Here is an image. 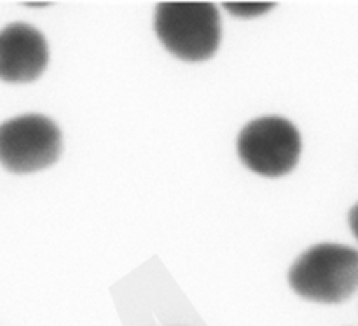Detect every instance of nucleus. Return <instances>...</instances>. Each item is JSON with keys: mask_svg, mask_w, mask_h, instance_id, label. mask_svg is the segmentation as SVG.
I'll return each mask as SVG.
<instances>
[{"mask_svg": "<svg viewBox=\"0 0 358 326\" xmlns=\"http://www.w3.org/2000/svg\"><path fill=\"white\" fill-rule=\"evenodd\" d=\"M49 61L44 35L27 23L7 24L0 30V80L31 82Z\"/></svg>", "mask_w": 358, "mask_h": 326, "instance_id": "39448f33", "label": "nucleus"}, {"mask_svg": "<svg viewBox=\"0 0 358 326\" xmlns=\"http://www.w3.org/2000/svg\"><path fill=\"white\" fill-rule=\"evenodd\" d=\"M62 154V133L51 119L30 114L0 124V164L13 173H35Z\"/></svg>", "mask_w": 358, "mask_h": 326, "instance_id": "20e7f679", "label": "nucleus"}, {"mask_svg": "<svg viewBox=\"0 0 358 326\" xmlns=\"http://www.w3.org/2000/svg\"><path fill=\"white\" fill-rule=\"evenodd\" d=\"M289 283L311 302H345L358 290V251L336 243L311 246L292 265Z\"/></svg>", "mask_w": 358, "mask_h": 326, "instance_id": "f257e3e1", "label": "nucleus"}, {"mask_svg": "<svg viewBox=\"0 0 358 326\" xmlns=\"http://www.w3.org/2000/svg\"><path fill=\"white\" fill-rule=\"evenodd\" d=\"M227 10L236 17H259L268 14L275 7L273 2H226L224 3Z\"/></svg>", "mask_w": 358, "mask_h": 326, "instance_id": "423d86ee", "label": "nucleus"}, {"mask_svg": "<svg viewBox=\"0 0 358 326\" xmlns=\"http://www.w3.org/2000/svg\"><path fill=\"white\" fill-rule=\"evenodd\" d=\"M161 44L184 61H205L220 45L219 10L210 2H161L154 20Z\"/></svg>", "mask_w": 358, "mask_h": 326, "instance_id": "f03ea898", "label": "nucleus"}, {"mask_svg": "<svg viewBox=\"0 0 358 326\" xmlns=\"http://www.w3.org/2000/svg\"><path fill=\"white\" fill-rule=\"evenodd\" d=\"M301 150L299 131L283 117L255 119L238 136V154L245 166L268 178L290 173L299 163Z\"/></svg>", "mask_w": 358, "mask_h": 326, "instance_id": "7ed1b4c3", "label": "nucleus"}, {"mask_svg": "<svg viewBox=\"0 0 358 326\" xmlns=\"http://www.w3.org/2000/svg\"><path fill=\"white\" fill-rule=\"evenodd\" d=\"M350 227H352V232L355 234V237L358 239V202L352 208L350 212Z\"/></svg>", "mask_w": 358, "mask_h": 326, "instance_id": "0eeeda50", "label": "nucleus"}]
</instances>
